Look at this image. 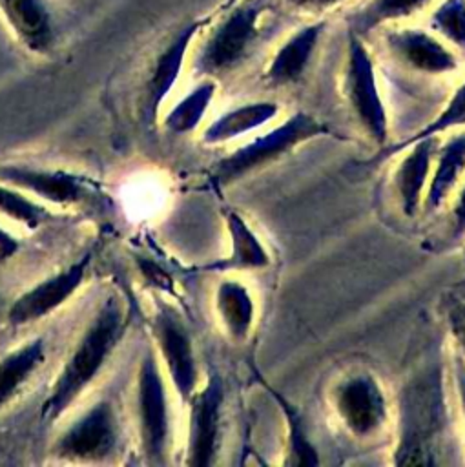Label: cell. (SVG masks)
Returning <instances> with one entry per match:
<instances>
[{
  "mask_svg": "<svg viewBox=\"0 0 465 467\" xmlns=\"http://www.w3.org/2000/svg\"><path fill=\"white\" fill-rule=\"evenodd\" d=\"M153 334L164 370L175 392L186 403L201 383L191 334L182 317L170 306L159 308Z\"/></svg>",
  "mask_w": 465,
  "mask_h": 467,
  "instance_id": "9c48e42d",
  "label": "cell"
},
{
  "mask_svg": "<svg viewBox=\"0 0 465 467\" xmlns=\"http://www.w3.org/2000/svg\"><path fill=\"white\" fill-rule=\"evenodd\" d=\"M429 26L452 49L465 53V0H441L432 9Z\"/></svg>",
  "mask_w": 465,
  "mask_h": 467,
  "instance_id": "4316f807",
  "label": "cell"
},
{
  "mask_svg": "<svg viewBox=\"0 0 465 467\" xmlns=\"http://www.w3.org/2000/svg\"><path fill=\"white\" fill-rule=\"evenodd\" d=\"M438 142L439 137H427L399 151L401 157L392 173V188L401 213L408 219L416 217L423 208Z\"/></svg>",
  "mask_w": 465,
  "mask_h": 467,
  "instance_id": "4fadbf2b",
  "label": "cell"
},
{
  "mask_svg": "<svg viewBox=\"0 0 465 467\" xmlns=\"http://www.w3.org/2000/svg\"><path fill=\"white\" fill-rule=\"evenodd\" d=\"M323 137H334L339 140L346 139L315 115L303 109L294 111L284 120L255 133V137L221 157L212 168V181L219 186H230L250 173L277 162L297 146Z\"/></svg>",
  "mask_w": 465,
  "mask_h": 467,
  "instance_id": "3957f363",
  "label": "cell"
},
{
  "mask_svg": "<svg viewBox=\"0 0 465 467\" xmlns=\"http://www.w3.org/2000/svg\"><path fill=\"white\" fill-rule=\"evenodd\" d=\"M0 13L29 51L47 53L53 47V18L44 0H0Z\"/></svg>",
  "mask_w": 465,
  "mask_h": 467,
  "instance_id": "ffe728a7",
  "label": "cell"
},
{
  "mask_svg": "<svg viewBox=\"0 0 465 467\" xmlns=\"http://www.w3.org/2000/svg\"><path fill=\"white\" fill-rule=\"evenodd\" d=\"M202 20H191L184 24L162 47L159 57L155 58V64L151 67V75L148 78L146 86V99H148V111L151 117L157 115L160 104L170 95L173 86L177 84L181 71L184 67L188 51L202 29Z\"/></svg>",
  "mask_w": 465,
  "mask_h": 467,
  "instance_id": "e0dca14e",
  "label": "cell"
},
{
  "mask_svg": "<svg viewBox=\"0 0 465 467\" xmlns=\"http://www.w3.org/2000/svg\"><path fill=\"white\" fill-rule=\"evenodd\" d=\"M88 266L89 255H84L80 261L24 292L7 312L11 325L20 327L38 321L40 317L51 314L60 305H64L82 285Z\"/></svg>",
  "mask_w": 465,
  "mask_h": 467,
  "instance_id": "7c38bea8",
  "label": "cell"
},
{
  "mask_svg": "<svg viewBox=\"0 0 465 467\" xmlns=\"http://www.w3.org/2000/svg\"><path fill=\"white\" fill-rule=\"evenodd\" d=\"M458 128H465V78L460 82V86L450 93V97L447 99V102L443 104V108L436 113V117H432L425 126H421L419 130H416L412 135H408L407 139L394 142V144H387L383 148L377 150V153L368 161V164H376V162H383L394 155H398L401 150H405L407 146H410L412 142L419 140V139H427V137H441L447 131L458 130Z\"/></svg>",
  "mask_w": 465,
  "mask_h": 467,
  "instance_id": "603a6c76",
  "label": "cell"
},
{
  "mask_svg": "<svg viewBox=\"0 0 465 467\" xmlns=\"http://www.w3.org/2000/svg\"><path fill=\"white\" fill-rule=\"evenodd\" d=\"M430 0H370L356 15V31H370L379 26L394 24L421 11Z\"/></svg>",
  "mask_w": 465,
  "mask_h": 467,
  "instance_id": "484cf974",
  "label": "cell"
},
{
  "mask_svg": "<svg viewBox=\"0 0 465 467\" xmlns=\"http://www.w3.org/2000/svg\"><path fill=\"white\" fill-rule=\"evenodd\" d=\"M343 97L363 133L377 148L387 146L390 133L388 109L379 88L374 57L356 29H350L346 38Z\"/></svg>",
  "mask_w": 465,
  "mask_h": 467,
  "instance_id": "277c9868",
  "label": "cell"
},
{
  "mask_svg": "<svg viewBox=\"0 0 465 467\" xmlns=\"http://www.w3.org/2000/svg\"><path fill=\"white\" fill-rule=\"evenodd\" d=\"M186 403L190 412L184 463L191 467H208L215 463L221 447L224 407V385L221 376L215 372L208 374Z\"/></svg>",
  "mask_w": 465,
  "mask_h": 467,
  "instance_id": "ba28073f",
  "label": "cell"
},
{
  "mask_svg": "<svg viewBox=\"0 0 465 467\" xmlns=\"http://www.w3.org/2000/svg\"><path fill=\"white\" fill-rule=\"evenodd\" d=\"M126 323L124 303L117 297L106 299L55 378L49 396L42 403V420L55 421L60 418L98 376L113 348L119 345Z\"/></svg>",
  "mask_w": 465,
  "mask_h": 467,
  "instance_id": "7a4b0ae2",
  "label": "cell"
},
{
  "mask_svg": "<svg viewBox=\"0 0 465 467\" xmlns=\"http://www.w3.org/2000/svg\"><path fill=\"white\" fill-rule=\"evenodd\" d=\"M325 22H310L290 33L270 57L263 78L272 88L297 84L308 71L325 33Z\"/></svg>",
  "mask_w": 465,
  "mask_h": 467,
  "instance_id": "5bb4252c",
  "label": "cell"
},
{
  "mask_svg": "<svg viewBox=\"0 0 465 467\" xmlns=\"http://www.w3.org/2000/svg\"><path fill=\"white\" fill-rule=\"evenodd\" d=\"M217 95V82L215 78L210 77H202V80L199 84H195L164 117V126L177 135H184L190 133L193 130H197L213 99Z\"/></svg>",
  "mask_w": 465,
  "mask_h": 467,
  "instance_id": "cb8c5ba5",
  "label": "cell"
},
{
  "mask_svg": "<svg viewBox=\"0 0 465 467\" xmlns=\"http://www.w3.org/2000/svg\"><path fill=\"white\" fill-rule=\"evenodd\" d=\"M281 106L275 100H250L237 104L213 120H210L201 131V142L206 146H219L237 140L244 135L259 131L275 120Z\"/></svg>",
  "mask_w": 465,
  "mask_h": 467,
  "instance_id": "d6986e66",
  "label": "cell"
},
{
  "mask_svg": "<svg viewBox=\"0 0 465 467\" xmlns=\"http://www.w3.org/2000/svg\"><path fill=\"white\" fill-rule=\"evenodd\" d=\"M290 5L303 9V11H325V9H332L346 0H286Z\"/></svg>",
  "mask_w": 465,
  "mask_h": 467,
  "instance_id": "1f68e13d",
  "label": "cell"
},
{
  "mask_svg": "<svg viewBox=\"0 0 465 467\" xmlns=\"http://www.w3.org/2000/svg\"><path fill=\"white\" fill-rule=\"evenodd\" d=\"M44 359L42 339H33L0 359V409L18 392Z\"/></svg>",
  "mask_w": 465,
  "mask_h": 467,
  "instance_id": "d4e9b609",
  "label": "cell"
},
{
  "mask_svg": "<svg viewBox=\"0 0 465 467\" xmlns=\"http://www.w3.org/2000/svg\"><path fill=\"white\" fill-rule=\"evenodd\" d=\"M447 423L449 407L443 368L439 363H430L418 368L399 387L392 463L421 467L441 463L439 447Z\"/></svg>",
  "mask_w": 465,
  "mask_h": 467,
  "instance_id": "6da1fadb",
  "label": "cell"
},
{
  "mask_svg": "<svg viewBox=\"0 0 465 467\" xmlns=\"http://www.w3.org/2000/svg\"><path fill=\"white\" fill-rule=\"evenodd\" d=\"M328 405L339 425L356 440L379 436L388 420L390 405L379 378L367 368H350L328 389Z\"/></svg>",
  "mask_w": 465,
  "mask_h": 467,
  "instance_id": "5b68a950",
  "label": "cell"
},
{
  "mask_svg": "<svg viewBox=\"0 0 465 467\" xmlns=\"http://www.w3.org/2000/svg\"><path fill=\"white\" fill-rule=\"evenodd\" d=\"M450 374H452V383H454V390H456L460 412H461L463 425H465V361L461 359V356H460L456 350L452 352Z\"/></svg>",
  "mask_w": 465,
  "mask_h": 467,
  "instance_id": "4dcf8cb0",
  "label": "cell"
},
{
  "mask_svg": "<svg viewBox=\"0 0 465 467\" xmlns=\"http://www.w3.org/2000/svg\"><path fill=\"white\" fill-rule=\"evenodd\" d=\"M117 443V418L109 401L95 403L57 440L53 452L66 460H102Z\"/></svg>",
  "mask_w": 465,
  "mask_h": 467,
  "instance_id": "8fae6325",
  "label": "cell"
},
{
  "mask_svg": "<svg viewBox=\"0 0 465 467\" xmlns=\"http://www.w3.org/2000/svg\"><path fill=\"white\" fill-rule=\"evenodd\" d=\"M385 47L405 69L427 77L450 75L460 67V57L432 31L410 26L385 29Z\"/></svg>",
  "mask_w": 465,
  "mask_h": 467,
  "instance_id": "30bf717a",
  "label": "cell"
},
{
  "mask_svg": "<svg viewBox=\"0 0 465 467\" xmlns=\"http://www.w3.org/2000/svg\"><path fill=\"white\" fill-rule=\"evenodd\" d=\"M0 181L15 188H24L55 204L78 202L86 193L84 186L78 182L77 177L62 171H46L24 166H2Z\"/></svg>",
  "mask_w": 465,
  "mask_h": 467,
  "instance_id": "44dd1931",
  "label": "cell"
},
{
  "mask_svg": "<svg viewBox=\"0 0 465 467\" xmlns=\"http://www.w3.org/2000/svg\"><path fill=\"white\" fill-rule=\"evenodd\" d=\"M447 325L454 339V350L465 361V303H456L449 308Z\"/></svg>",
  "mask_w": 465,
  "mask_h": 467,
  "instance_id": "f1b7e54d",
  "label": "cell"
},
{
  "mask_svg": "<svg viewBox=\"0 0 465 467\" xmlns=\"http://www.w3.org/2000/svg\"><path fill=\"white\" fill-rule=\"evenodd\" d=\"M0 212L29 228H36L47 217L46 208L33 202L22 192L2 186V184H0Z\"/></svg>",
  "mask_w": 465,
  "mask_h": 467,
  "instance_id": "83f0119b",
  "label": "cell"
},
{
  "mask_svg": "<svg viewBox=\"0 0 465 467\" xmlns=\"http://www.w3.org/2000/svg\"><path fill=\"white\" fill-rule=\"evenodd\" d=\"M18 248V243L4 230H0V263L7 261Z\"/></svg>",
  "mask_w": 465,
  "mask_h": 467,
  "instance_id": "d6a6232c",
  "label": "cell"
},
{
  "mask_svg": "<svg viewBox=\"0 0 465 467\" xmlns=\"http://www.w3.org/2000/svg\"><path fill=\"white\" fill-rule=\"evenodd\" d=\"M137 416L144 456L150 463H164L171 441L170 403L157 354L148 348L137 372Z\"/></svg>",
  "mask_w": 465,
  "mask_h": 467,
  "instance_id": "52a82bcc",
  "label": "cell"
},
{
  "mask_svg": "<svg viewBox=\"0 0 465 467\" xmlns=\"http://www.w3.org/2000/svg\"><path fill=\"white\" fill-rule=\"evenodd\" d=\"M454 201L450 206V230L454 237L465 235V175L452 193Z\"/></svg>",
  "mask_w": 465,
  "mask_h": 467,
  "instance_id": "f546056e",
  "label": "cell"
},
{
  "mask_svg": "<svg viewBox=\"0 0 465 467\" xmlns=\"http://www.w3.org/2000/svg\"><path fill=\"white\" fill-rule=\"evenodd\" d=\"M268 394L274 398L277 403L284 425H286V434H284V452H283V463L284 465H317L321 463L319 460V451L315 443L312 441L308 434L306 421L299 410L297 405H294L283 392L275 390L270 385H264Z\"/></svg>",
  "mask_w": 465,
  "mask_h": 467,
  "instance_id": "7402d4cb",
  "label": "cell"
},
{
  "mask_svg": "<svg viewBox=\"0 0 465 467\" xmlns=\"http://www.w3.org/2000/svg\"><path fill=\"white\" fill-rule=\"evenodd\" d=\"M222 219L228 234V255L202 265L201 270L219 274L266 270L272 265V255L248 219L235 208H226Z\"/></svg>",
  "mask_w": 465,
  "mask_h": 467,
  "instance_id": "9a60e30c",
  "label": "cell"
},
{
  "mask_svg": "<svg viewBox=\"0 0 465 467\" xmlns=\"http://www.w3.org/2000/svg\"><path fill=\"white\" fill-rule=\"evenodd\" d=\"M465 175V128L447 131L438 142L429 186L423 199L427 213L438 212L456 192Z\"/></svg>",
  "mask_w": 465,
  "mask_h": 467,
  "instance_id": "2e32d148",
  "label": "cell"
},
{
  "mask_svg": "<svg viewBox=\"0 0 465 467\" xmlns=\"http://www.w3.org/2000/svg\"><path fill=\"white\" fill-rule=\"evenodd\" d=\"M263 15L264 5L259 0H246L232 7L202 40L195 53L193 69L210 78L233 71L255 46Z\"/></svg>",
  "mask_w": 465,
  "mask_h": 467,
  "instance_id": "8992f818",
  "label": "cell"
},
{
  "mask_svg": "<svg viewBox=\"0 0 465 467\" xmlns=\"http://www.w3.org/2000/svg\"><path fill=\"white\" fill-rule=\"evenodd\" d=\"M213 310L224 336L241 345L246 343L257 323V301L246 283L224 277L213 290Z\"/></svg>",
  "mask_w": 465,
  "mask_h": 467,
  "instance_id": "ac0fdd59",
  "label": "cell"
}]
</instances>
